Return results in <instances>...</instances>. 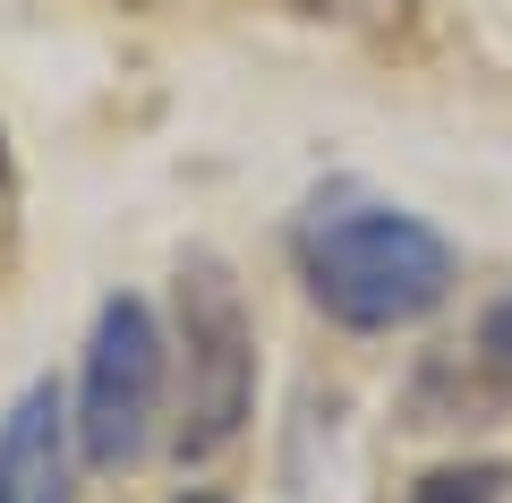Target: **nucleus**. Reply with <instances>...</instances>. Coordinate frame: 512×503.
Masks as SVG:
<instances>
[{"label": "nucleus", "instance_id": "1", "mask_svg": "<svg viewBox=\"0 0 512 503\" xmlns=\"http://www.w3.org/2000/svg\"><path fill=\"white\" fill-rule=\"evenodd\" d=\"M299 282L350 333H393L444 307L453 290V248L419 214L367 197L359 180H333L299 214Z\"/></svg>", "mask_w": 512, "mask_h": 503}, {"label": "nucleus", "instance_id": "2", "mask_svg": "<svg viewBox=\"0 0 512 503\" xmlns=\"http://www.w3.org/2000/svg\"><path fill=\"white\" fill-rule=\"evenodd\" d=\"M256 410V333L222 256L180 265V461H214Z\"/></svg>", "mask_w": 512, "mask_h": 503}, {"label": "nucleus", "instance_id": "3", "mask_svg": "<svg viewBox=\"0 0 512 503\" xmlns=\"http://www.w3.org/2000/svg\"><path fill=\"white\" fill-rule=\"evenodd\" d=\"M163 418V333H154L146 299H103L86 342V384H77V452L94 469H128L154 444Z\"/></svg>", "mask_w": 512, "mask_h": 503}, {"label": "nucleus", "instance_id": "4", "mask_svg": "<svg viewBox=\"0 0 512 503\" xmlns=\"http://www.w3.org/2000/svg\"><path fill=\"white\" fill-rule=\"evenodd\" d=\"M0 503H69V410L52 384H35L0 427Z\"/></svg>", "mask_w": 512, "mask_h": 503}, {"label": "nucleus", "instance_id": "5", "mask_svg": "<svg viewBox=\"0 0 512 503\" xmlns=\"http://www.w3.org/2000/svg\"><path fill=\"white\" fill-rule=\"evenodd\" d=\"M504 469L495 461H461V469H436V478H419V495L410 503H504Z\"/></svg>", "mask_w": 512, "mask_h": 503}, {"label": "nucleus", "instance_id": "6", "mask_svg": "<svg viewBox=\"0 0 512 503\" xmlns=\"http://www.w3.org/2000/svg\"><path fill=\"white\" fill-rule=\"evenodd\" d=\"M291 9H308V18H350V26H402L419 0H291Z\"/></svg>", "mask_w": 512, "mask_h": 503}, {"label": "nucleus", "instance_id": "7", "mask_svg": "<svg viewBox=\"0 0 512 503\" xmlns=\"http://www.w3.org/2000/svg\"><path fill=\"white\" fill-rule=\"evenodd\" d=\"M478 350H487V367H504V376H512V290L478 316Z\"/></svg>", "mask_w": 512, "mask_h": 503}, {"label": "nucleus", "instance_id": "8", "mask_svg": "<svg viewBox=\"0 0 512 503\" xmlns=\"http://www.w3.org/2000/svg\"><path fill=\"white\" fill-rule=\"evenodd\" d=\"M0 205H9V145H0Z\"/></svg>", "mask_w": 512, "mask_h": 503}, {"label": "nucleus", "instance_id": "9", "mask_svg": "<svg viewBox=\"0 0 512 503\" xmlns=\"http://www.w3.org/2000/svg\"><path fill=\"white\" fill-rule=\"evenodd\" d=\"M180 503H222V495H180Z\"/></svg>", "mask_w": 512, "mask_h": 503}]
</instances>
